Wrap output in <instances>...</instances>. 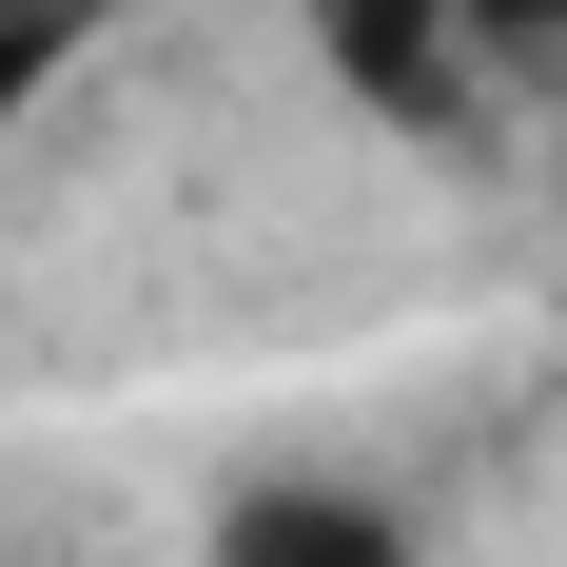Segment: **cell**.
Segmentation results:
<instances>
[{
	"label": "cell",
	"instance_id": "cell-1",
	"mask_svg": "<svg viewBox=\"0 0 567 567\" xmlns=\"http://www.w3.org/2000/svg\"><path fill=\"white\" fill-rule=\"evenodd\" d=\"M196 567H431V548H411V509H392V489L275 470V489H235V509L196 528Z\"/></svg>",
	"mask_w": 567,
	"mask_h": 567
},
{
	"label": "cell",
	"instance_id": "cell-2",
	"mask_svg": "<svg viewBox=\"0 0 567 567\" xmlns=\"http://www.w3.org/2000/svg\"><path fill=\"white\" fill-rule=\"evenodd\" d=\"M313 40H333V79L372 117H411V137L451 117V0H313Z\"/></svg>",
	"mask_w": 567,
	"mask_h": 567
},
{
	"label": "cell",
	"instance_id": "cell-3",
	"mask_svg": "<svg viewBox=\"0 0 567 567\" xmlns=\"http://www.w3.org/2000/svg\"><path fill=\"white\" fill-rule=\"evenodd\" d=\"M59 59H79V0H0V137L59 99Z\"/></svg>",
	"mask_w": 567,
	"mask_h": 567
}]
</instances>
